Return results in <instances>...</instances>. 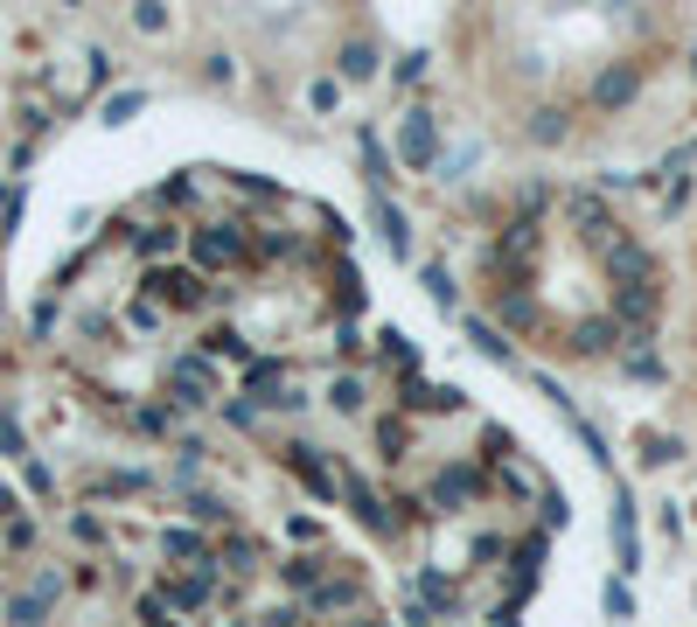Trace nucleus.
<instances>
[{
	"mask_svg": "<svg viewBox=\"0 0 697 627\" xmlns=\"http://www.w3.org/2000/svg\"><path fill=\"white\" fill-rule=\"evenodd\" d=\"M475 293L523 349L551 363H600L655 328V258L628 217L572 182L531 188L496 223Z\"/></svg>",
	"mask_w": 697,
	"mask_h": 627,
	"instance_id": "1",
	"label": "nucleus"
},
{
	"mask_svg": "<svg viewBox=\"0 0 697 627\" xmlns=\"http://www.w3.org/2000/svg\"><path fill=\"white\" fill-rule=\"evenodd\" d=\"M607 14H510V22H475V56L488 63L502 119L531 140H586V132H620L628 105L655 91V78L684 56V22L670 14H628L620 43L579 70L600 43Z\"/></svg>",
	"mask_w": 697,
	"mask_h": 627,
	"instance_id": "2",
	"label": "nucleus"
}]
</instances>
